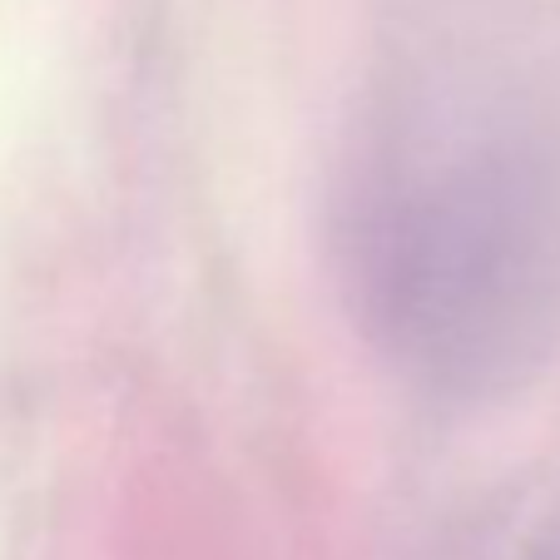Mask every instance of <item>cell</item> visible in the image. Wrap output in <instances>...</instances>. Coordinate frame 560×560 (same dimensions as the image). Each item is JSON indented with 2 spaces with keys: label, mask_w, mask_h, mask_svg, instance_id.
Listing matches in <instances>:
<instances>
[{
  "label": "cell",
  "mask_w": 560,
  "mask_h": 560,
  "mask_svg": "<svg viewBox=\"0 0 560 560\" xmlns=\"http://www.w3.org/2000/svg\"><path fill=\"white\" fill-rule=\"evenodd\" d=\"M526 248V223H511L481 189L452 199L432 194L417 199L402 223H387L377 283L392 293V313H402L422 338H436V348L452 338L487 348L540 283Z\"/></svg>",
  "instance_id": "obj_1"
}]
</instances>
